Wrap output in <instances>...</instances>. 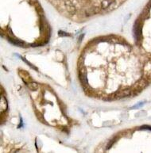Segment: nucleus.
I'll use <instances>...</instances> for the list:
<instances>
[{"label": "nucleus", "mask_w": 151, "mask_h": 153, "mask_svg": "<svg viewBox=\"0 0 151 153\" xmlns=\"http://www.w3.org/2000/svg\"><path fill=\"white\" fill-rule=\"evenodd\" d=\"M58 34H59V36H70L69 33H65L64 31H59L58 32Z\"/></svg>", "instance_id": "nucleus-7"}, {"label": "nucleus", "mask_w": 151, "mask_h": 153, "mask_svg": "<svg viewBox=\"0 0 151 153\" xmlns=\"http://www.w3.org/2000/svg\"><path fill=\"white\" fill-rule=\"evenodd\" d=\"M134 34L135 36V39L139 41L142 36V25L140 21H137L135 26H134Z\"/></svg>", "instance_id": "nucleus-1"}, {"label": "nucleus", "mask_w": 151, "mask_h": 153, "mask_svg": "<svg viewBox=\"0 0 151 153\" xmlns=\"http://www.w3.org/2000/svg\"><path fill=\"white\" fill-rule=\"evenodd\" d=\"M20 58H21V59H22V60H24V61H25V62H26V64H27L29 65V66H30V67H31L32 68H33V69L37 70V68H36V67H34V66H33V64H30V62H29V61H28V60H26V59L23 58V57H22V56H20Z\"/></svg>", "instance_id": "nucleus-6"}, {"label": "nucleus", "mask_w": 151, "mask_h": 153, "mask_svg": "<svg viewBox=\"0 0 151 153\" xmlns=\"http://www.w3.org/2000/svg\"><path fill=\"white\" fill-rule=\"evenodd\" d=\"M140 129H146V130H150L151 131V126L149 125H143L140 128Z\"/></svg>", "instance_id": "nucleus-8"}, {"label": "nucleus", "mask_w": 151, "mask_h": 153, "mask_svg": "<svg viewBox=\"0 0 151 153\" xmlns=\"http://www.w3.org/2000/svg\"><path fill=\"white\" fill-rule=\"evenodd\" d=\"M8 40L10 42H11L12 44H14V45H18V46H24V42L18 40V39H16V38H12V37H9Z\"/></svg>", "instance_id": "nucleus-4"}, {"label": "nucleus", "mask_w": 151, "mask_h": 153, "mask_svg": "<svg viewBox=\"0 0 151 153\" xmlns=\"http://www.w3.org/2000/svg\"><path fill=\"white\" fill-rule=\"evenodd\" d=\"M79 75H80V79L83 83V85H88V78H87V72L85 69L82 68L79 71Z\"/></svg>", "instance_id": "nucleus-2"}, {"label": "nucleus", "mask_w": 151, "mask_h": 153, "mask_svg": "<svg viewBox=\"0 0 151 153\" xmlns=\"http://www.w3.org/2000/svg\"><path fill=\"white\" fill-rule=\"evenodd\" d=\"M27 85H28V87L30 88V90H31L33 91H35L37 89V87H38V84H37V83H33V82L30 83Z\"/></svg>", "instance_id": "nucleus-5"}, {"label": "nucleus", "mask_w": 151, "mask_h": 153, "mask_svg": "<svg viewBox=\"0 0 151 153\" xmlns=\"http://www.w3.org/2000/svg\"><path fill=\"white\" fill-rule=\"evenodd\" d=\"M116 3L115 0H103V1L100 3V7L101 10H106L107 8H108L111 4Z\"/></svg>", "instance_id": "nucleus-3"}]
</instances>
